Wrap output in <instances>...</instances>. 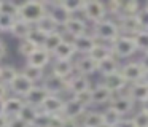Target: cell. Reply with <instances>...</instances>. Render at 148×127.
<instances>
[{"mask_svg": "<svg viewBox=\"0 0 148 127\" xmlns=\"http://www.w3.org/2000/svg\"><path fill=\"white\" fill-rule=\"evenodd\" d=\"M92 35L99 43H107L112 44L115 40H118L121 32H119V25L115 19L107 18L100 22L92 24Z\"/></svg>", "mask_w": 148, "mask_h": 127, "instance_id": "6da1fadb", "label": "cell"}, {"mask_svg": "<svg viewBox=\"0 0 148 127\" xmlns=\"http://www.w3.org/2000/svg\"><path fill=\"white\" fill-rule=\"evenodd\" d=\"M48 14V6L45 2H37V0H30V2H24L19 6V18L24 22L30 25H37L45 16Z\"/></svg>", "mask_w": 148, "mask_h": 127, "instance_id": "7a4b0ae2", "label": "cell"}, {"mask_svg": "<svg viewBox=\"0 0 148 127\" xmlns=\"http://www.w3.org/2000/svg\"><path fill=\"white\" fill-rule=\"evenodd\" d=\"M112 53L115 57L121 59H131L132 56L138 53L137 44L134 41V37H127V35H119L118 40H115L112 44Z\"/></svg>", "mask_w": 148, "mask_h": 127, "instance_id": "3957f363", "label": "cell"}, {"mask_svg": "<svg viewBox=\"0 0 148 127\" xmlns=\"http://www.w3.org/2000/svg\"><path fill=\"white\" fill-rule=\"evenodd\" d=\"M81 14L84 16V19L92 24L96 22H100L103 19L108 18V13H107V6L105 3L102 2H97V0H88L84 2V6H83V13Z\"/></svg>", "mask_w": 148, "mask_h": 127, "instance_id": "277c9868", "label": "cell"}, {"mask_svg": "<svg viewBox=\"0 0 148 127\" xmlns=\"http://www.w3.org/2000/svg\"><path fill=\"white\" fill-rule=\"evenodd\" d=\"M121 73L129 84H134V83H138L143 79L145 70L142 67L140 60H129V62L121 65Z\"/></svg>", "mask_w": 148, "mask_h": 127, "instance_id": "5b68a950", "label": "cell"}, {"mask_svg": "<svg viewBox=\"0 0 148 127\" xmlns=\"http://www.w3.org/2000/svg\"><path fill=\"white\" fill-rule=\"evenodd\" d=\"M42 86L53 95H61L62 92H69V79H64L61 76L54 75V73L46 75Z\"/></svg>", "mask_w": 148, "mask_h": 127, "instance_id": "8992f818", "label": "cell"}, {"mask_svg": "<svg viewBox=\"0 0 148 127\" xmlns=\"http://www.w3.org/2000/svg\"><path fill=\"white\" fill-rule=\"evenodd\" d=\"M62 32H64V35H69L70 40H73V38H78V37H81V35L88 33V22H86V19H83V18L73 16V18H70L64 24Z\"/></svg>", "mask_w": 148, "mask_h": 127, "instance_id": "52a82bcc", "label": "cell"}, {"mask_svg": "<svg viewBox=\"0 0 148 127\" xmlns=\"http://www.w3.org/2000/svg\"><path fill=\"white\" fill-rule=\"evenodd\" d=\"M102 83L103 86L110 89L115 95L118 94H124V91H127L126 87H129V83L126 81V78L123 76L121 70L116 73H112V75H107V76H102Z\"/></svg>", "mask_w": 148, "mask_h": 127, "instance_id": "ba28073f", "label": "cell"}, {"mask_svg": "<svg viewBox=\"0 0 148 127\" xmlns=\"http://www.w3.org/2000/svg\"><path fill=\"white\" fill-rule=\"evenodd\" d=\"M88 111V108L84 107L81 102H78L75 97H69L65 100L64 105V111H62V116L65 119H75V121H80V117L84 116V113Z\"/></svg>", "mask_w": 148, "mask_h": 127, "instance_id": "9c48e42d", "label": "cell"}, {"mask_svg": "<svg viewBox=\"0 0 148 127\" xmlns=\"http://www.w3.org/2000/svg\"><path fill=\"white\" fill-rule=\"evenodd\" d=\"M34 83L30 81L29 78H27L26 75H24L23 72H19L16 75V78L11 81V84H10V91L13 92L14 95H18V97H26L27 94H29L30 91H32V87H34Z\"/></svg>", "mask_w": 148, "mask_h": 127, "instance_id": "30bf717a", "label": "cell"}, {"mask_svg": "<svg viewBox=\"0 0 148 127\" xmlns=\"http://www.w3.org/2000/svg\"><path fill=\"white\" fill-rule=\"evenodd\" d=\"M45 3H46V2H45ZM46 6H48V14H49V18H51L61 29L64 27V24L69 21V19L73 18V16H72L70 13H69L67 10L64 8V6H62V2H51V3H46Z\"/></svg>", "mask_w": 148, "mask_h": 127, "instance_id": "8fae6325", "label": "cell"}, {"mask_svg": "<svg viewBox=\"0 0 148 127\" xmlns=\"http://www.w3.org/2000/svg\"><path fill=\"white\" fill-rule=\"evenodd\" d=\"M72 43H73V46H75L77 54H80V56H89L99 41L94 38L92 33H84L78 38H73Z\"/></svg>", "mask_w": 148, "mask_h": 127, "instance_id": "7c38bea8", "label": "cell"}, {"mask_svg": "<svg viewBox=\"0 0 148 127\" xmlns=\"http://www.w3.org/2000/svg\"><path fill=\"white\" fill-rule=\"evenodd\" d=\"M92 105H103V107H108L112 103V100L115 98V94L110 91L107 86H103L102 83L92 86Z\"/></svg>", "mask_w": 148, "mask_h": 127, "instance_id": "4fadbf2b", "label": "cell"}, {"mask_svg": "<svg viewBox=\"0 0 148 127\" xmlns=\"http://www.w3.org/2000/svg\"><path fill=\"white\" fill-rule=\"evenodd\" d=\"M51 73L61 76L64 79H70L72 76L77 73L75 70V62L73 60H59L54 59V62L51 64Z\"/></svg>", "mask_w": 148, "mask_h": 127, "instance_id": "5bb4252c", "label": "cell"}, {"mask_svg": "<svg viewBox=\"0 0 148 127\" xmlns=\"http://www.w3.org/2000/svg\"><path fill=\"white\" fill-rule=\"evenodd\" d=\"M119 25V32L121 35H127V37H135L138 32L142 30L140 24H138L135 16H121L119 19H116Z\"/></svg>", "mask_w": 148, "mask_h": 127, "instance_id": "9a60e30c", "label": "cell"}, {"mask_svg": "<svg viewBox=\"0 0 148 127\" xmlns=\"http://www.w3.org/2000/svg\"><path fill=\"white\" fill-rule=\"evenodd\" d=\"M126 94L134 100V103L143 105L145 102H148V84H147V83H143V81L129 84Z\"/></svg>", "mask_w": 148, "mask_h": 127, "instance_id": "2e32d148", "label": "cell"}, {"mask_svg": "<svg viewBox=\"0 0 148 127\" xmlns=\"http://www.w3.org/2000/svg\"><path fill=\"white\" fill-rule=\"evenodd\" d=\"M91 87H92V84H91V79L88 76L75 73L69 79V94H70V97L72 95H77V94H81L84 91H89Z\"/></svg>", "mask_w": 148, "mask_h": 127, "instance_id": "e0dca14e", "label": "cell"}, {"mask_svg": "<svg viewBox=\"0 0 148 127\" xmlns=\"http://www.w3.org/2000/svg\"><path fill=\"white\" fill-rule=\"evenodd\" d=\"M75 70H77L78 75L89 76L99 72V64L91 56H81L78 60H75Z\"/></svg>", "mask_w": 148, "mask_h": 127, "instance_id": "ac0fdd59", "label": "cell"}, {"mask_svg": "<svg viewBox=\"0 0 148 127\" xmlns=\"http://www.w3.org/2000/svg\"><path fill=\"white\" fill-rule=\"evenodd\" d=\"M134 100H132L131 97H129L127 94H118L115 95V98L112 100V103H110V107H113L116 111H118L121 116L127 117V114L131 113L132 110H134Z\"/></svg>", "mask_w": 148, "mask_h": 127, "instance_id": "d6986e66", "label": "cell"}, {"mask_svg": "<svg viewBox=\"0 0 148 127\" xmlns=\"http://www.w3.org/2000/svg\"><path fill=\"white\" fill-rule=\"evenodd\" d=\"M49 95H51V94H49L43 86L35 84L32 87V91L24 97V100H26V103H29V105H32V107H35V108H38V110H40L42 105L45 103V100L49 97Z\"/></svg>", "mask_w": 148, "mask_h": 127, "instance_id": "ffe728a7", "label": "cell"}, {"mask_svg": "<svg viewBox=\"0 0 148 127\" xmlns=\"http://www.w3.org/2000/svg\"><path fill=\"white\" fill-rule=\"evenodd\" d=\"M64 105H65V98H62L61 95H49L45 100V103L42 105L40 110L46 114H51V116H56V114H62L64 111Z\"/></svg>", "mask_w": 148, "mask_h": 127, "instance_id": "44dd1931", "label": "cell"}, {"mask_svg": "<svg viewBox=\"0 0 148 127\" xmlns=\"http://www.w3.org/2000/svg\"><path fill=\"white\" fill-rule=\"evenodd\" d=\"M51 57H53V54L48 53L45 48H38L32 56L27 57V65L38 67V68L45 70V67L48 65V64H51Z\"/></svg>", "mask_w": 148, "mask_h": 127, "instance_id": "7402d4cb", "label": "cell"}, {"mask_svg": "<svg viewBox=\"0 0 148 127\" xmlns=\"http://www.w3.org/2000/svg\"><path fill=\"white\" fill-rule=\"evenodd\" d=\"M24 105H26V100L23 97H18V95H13V97H8L5 100V116L7 117H16L21 114Z\"/></svg>", "mask_w": 148, "mask_h": 127, "instance_id": "603a6c76", "label": "cell"}, {"mask_svg": "<svg viewBox=\"0 0 148 127\" xmlns=\"http://www.w3.org/2000/svg\"><path fill=\"white\" fill-rule=\"evenodd\" d=\"M81 127H105L103 113L99 110H88L84 116L80 119Z\"/></svg>", "mask_w": 148, "mask_h": 127, "instance_id": "cb8c5ba5", "label": "cell"}, {"mask_svg": "<svg viewBox=\"0 0 148 127\" xmlns=\"http://www.w3.org/2000/svg\"><path fill=\"white\" fill-rule=\"evenodd\" d=\"M77 54L75 46L72 43V40H65L61 43V46L53 53V57L59 60H73V56Z\"/></svg>", "mask_w": 148, "mask_h": 127, "instance_id": "d4e9b609", "label": "cell"}, {"mask_svg": "<svg viewBox=\"0 0 148 127\" xmlns=\"http://www.w3.org/2000/svg\"><path fill=\"white\" fill-rule=\"evenodd\" d=\"M121 70V64H119V59L115 56H110L108 59L102 60L99 64V73L102 76H107V75H112V73H116Z\"/></svg>", "mask_w": 148, "mask_h": 127, "instance_id": "484cf974", "label": "cell"}, {"mask_svg": "<svg viewBox=\"0 0 148 127\" xmlns=\"http://www.w3.org/2000/svg\"><path fill=\"white\" fill-rule=\"evenodd\" d=\"M32 29H34V25L24 22L23 19H16L13 27H11V30H10V33L23 41V40H27V37H29V33L32 32Z\"/></svg>", "mask_w": 148, "mask_h": 127, "instance_id": "4316f807", "label": "cell"}, {"mask_svg": "<svg viewBox=\"0 0 148 127\" xmlns=\"http://www.w3.org/2000/svg\"><path fill=\"white\" fill-rule=\"evenodd\" d=\"M65 40H67V38H65L64 32H61V30L53 32V33H49L48 37H46V41H45V44H43V48H45L48 53L53 54L59 46H61L62 41H65Z\"/></svg>", "mask_w": 148, "mask_h": 127, "instance_id": "83f0119b", "label": "cell"}, {"mask_svg": "<svg viewBox=\"0 0 148 127\" xmlns=\"http://www.w3.org/2000/svg\"><path fill=\"white\" fill-rule=\"evenodd\" d=\"M89 56L92 57L97 64H100L102 60H105V59H108L110 56H113L112 46H110V44H107V43H97L96 48L92 49V53H91Z\"/></svg>", "mask_w": 148, "mask_h": 127, "instance_id": "f1b7e54d", "label": "cell"}, {"mask_svg": "<svg viewBox=\"0 0 148 127\" xmlns=\"http://www.w3.org/2000/svg\"><path fill=\"white\" fill-rule=\"evenodd\" d=\"M102 113H103V122H105V127H116L119 124V121L124 117V116H121L113 107H110V105L103 108Z\"/></svg>", "mask_w": 148, "mask_h": 127, "instance_id": "f546056e", "label": "cell"}, {"mask_svg": "<svg viewBox=\"0 0 148 127\" xmlns=\"http://www.w3.org/2000/svg\"><path fill=\"white\" fill-rule=\"evenodd\" d=\"M23 73L27 76V78L30 79V81L34 83V84H37L38 81H42L43 83V79H45V70L43 68H38V67H32V65H27L26 64V67L23 68Z\"/></svg>", "mask_w": 148, "mask_h": 127, "instance_id": "4dcf8cb0", "label": "cell"}, {"mask_svg": "<svg viewBox=\"0 0 148 127\" xmlns=\"http://www.w3.org/2000/svg\"><path fill=\"white\" fill-rule=\"evenodd\" d=\"M19 6L21 5H18L14 2H10V0H0V13L11 16L14 19L19 18Z\"/></svg>", "mask_w": 148, "mask_h": 127, "instance_id": "1f68e13d", "label": "cell"}, {"mask_svg": "<svg viewBox=\"0 0 148 127\" xmlns=\"http://www.w3.org/2000/svg\"><path fill=\"white\" fill-rule=\"evenodd\" d=\"M38 113H40L38 108H35V107H32V105L26 103V105H24V108H23V111H21V114H19V117L23 121H26V122L32 127V124L35 122L37 116H38Z\"/></svg>", "mask_w": 148, "mask_h": 127, "instance_id": "d6a6232c", "label": "cell"}, {"mask_svg": "<svg viewBox=\"0 0 148 127\" xmlns=\"http://www.w3.org/2000/svg\"><path fill=\"white\" fill-rule=\"evenodd\" d=\"M18 73H19V72H16V68H14V67H11V65L0 67V83H3V84H7L8 87H10L11 81L16 78Z\"/></svg>", "mask_w": 148, "mask_h": 127, "instance_id": "836d02e7", "label": "cell"}, {"mask_svg": "<svg viewBox=\"0 0 148 127\" xmlns=\"http://www.w3.org/2000/svg\"><path fill=\"white\" fill-rule=\"evenodd\" d=\"M46 37H48V33H45L43 30H40L38 27H35V25H34V29H32V32L29 33L27 40H30L34 44H35V46L43 48V44H45V41H46Z\"/></svg>", "mask_w": 148, "mask_h": 127, "instance_id": "e575fe53", "label": "cell"}, {"mask_svg": "<svg viewBox=\"0 0 148 127\" xmlns=\"http://www.w3.org/2000/svg\"><path fill=\"white\" fill-rule=\"evenodd\" d=\"M35 27H38L40 30H43L45 33H48V35H49V33H53V32H58L59 29H61L54 21H53L51 18H49V14H46L45 18H43L42 21H40L38 24L35 25Z\"/></svg>", "mask_w": 148, "mask_h": 127, "instance_id": "d590c367", "label": "cell"}, {"mask_svg": "<svg viewBox=\"0 0 148 127\" xmlns=\"http://www.w3.org/2000/svg\"><path fill=\"white\" fill-rule=\"evenodd\" d=\"M62 6H64L72 16H77V13H83L84 2L83 0H62Z\"/></svg>", "mask_w": 148, "mask_h": 127, "instance_id": "8d00e7d4", "label": "cell"}, {"mask_svg": "<svg viewBox=\"0 0 148 127\" xmlns=\"http://www.w3.org/2000/svg\"><path fill=\"white\" fill-rule=\"evenodd\" d=\"M38 49V46H35V44L32 43L30 40H23L19 41V46H18V53L21 54V56H24L27 59V57H30L35 51Z\"/></svg>", "mask_w": 148, "mask_h": 127, "instance_id": "74e56055", "label": "cell"}, {"mask_svg": "<svg viewBox=\"0 0 148 127\" xmlns=\"http://www.w3.org/2000/svg\"><path fill=\"white\" fill-rule=\"evenodd\" d=\"M134 41L137 44V49L140 53H148V30H140L134 37Z\"/></svg>", "mask_w": 148, "mask_h": 127, "instance_id": "f35d334b", "label": "cell"}, {"mask_svg": "<svg viewBox=\"0 0 148 127\" xmlns=\"http://www.w3.org/2000/svg\"><path fill=\"white\" fill-rule=\"evenodd\" d=\"M131 117L134 119V122L137 127H148V111H145L143 108L135 111Z\"/></svg>", "mask_w": 148, "mask_h": 127, "instance_id": "ab89813d", "label": "cell"}, {"mask_svg": "<svg viewBox=\"0 0 148 127\" xmlns=\"http://www.w3.org/2000/svg\"><path fill=\"white\" fill-rule=\"evenodd\" d=\"M51 117H53L51 114H46L40 110V113H38V116H37L35 122L32 124V127H49L51 126Z\"/></svg>", "mask_w": 148, "mask_h": 127, "instance_id": "60d3db41", "label": "cell"}, {"mask_svg": "<svg viewBox=\"0 0 148 127\" xmlns=\"http://www.w3.org/2000/svg\"><path fill=\"white\" fill-rule=\"evenodd\" d=\"M91 89H92V87H91ZM91 89H89V91L81 92V94L72 95V97H75L78 102H81L86 108H89V107H92V91H91Z\"/></svg>", "mask_w": 148, "mask_h": 127, "instance_id": "b9f144b4", "label": "cell"}, {"mask_svg": "<svg viewBox=\"0 0 148 127\" xmlns=\"http://www.w3.org/2000/svg\"><path fill=\"white\" fill-rule=\"evenodd\" d=\"M14 21H16L14 18L0 13V32H10L11 27H13V24H14Z\"/></svg>", "mask_w": 148, "mask_h": 127, "instance_id": "7bdbcfd3", "label": "cell"}, {"mask_svg": "<svg viewBox=\"0 0 148 127\" xmlns=\"http://www.w3.org/2000/svg\"><path fill=\"white\" fill-rule=\"evenodd\" d=\"M135 18H137L138 24H140L142 30H148V10L145 6H142L140 11L135 14Z\"/></svg>", "mask_w": 148, "mask_h": 127, "instance_id": "ee69618b", "label": "cell"}, {"mask_svg": "<svg viewBox=\"0 0 148 127\" xmlns=\"http://www.w3.org/2000/svg\"><path fill=\"white\" fill-rule=\"evenodd\" d=\"M8 127H30V126L26 122V121L21 119L19 116H16V117H10V121H8Z\"/></svg>", "mask_w": 148, "mask_h": 127, "instance_id": "f6af8a7d", "label": "cell"}, {"mask_svg": "<svg viewBox=\"0 0 148 127\" xmlns=\"http://www.w3.org/2000/svg\"><path fill=\"white\" fill-rule=\"evenodd\" d=\"M116 127H137L135 126V122H134V119H132V117H123L121 121H119V124Z\"/></svg>", "mask_w": 148, "mask_h": 127, "instance_id": "bcb514c9", "label": "cell"}, {"mask_svg": "<svg viewBox=\"0 0 148 127\" xmlns=\"http://www.w3.org/2000/svg\"><path fill=\"white\" fill-rule=\"evenodd\" d=\"M8 91H10V87L7 84H3V83H0V98L2 100H7L8 98Z\"/></svg>", "mask_w": 148, "mask_h": 127, "instance_id": "7dc6e473", "label": "cell"}, {"mask_svg": "<svg viewBox=\"0 0 148 127\" xmlns=\"http://www.w3.org/2000/svg\"><path fill=\"white\" fill-rule=\"evenodd\" d=\"M62 127H81V122L80 121H75V119H65Z\"/></svg>", "mask_w": 148, "mask_h": 127, "instance_id": "c3c4849f", "label": "cell"}, {"mask_svg": "<svg viewBox=\"0 0 148 127\" xmlns=\"http://www.w3.org/2000/svg\"><path fill=\"white\" fill-rule=\"evenodd\" d=\"M140 64H142V67H143L145 72H148V53L142 54V57H140Z\"/></svg>", "mask_w": 148, "mask_h": 127, "instance_id": "681fc988", "label": "cell"}, {"mask_svg": "<svg viewBox=\"0 0 148 127\" xmlns=\"http://www.w3.org/2000/svg\"><path fill=\"white\" fill-rule=\"evenodd\" d=\"M8 121H10V117H7L5 114H0V127H8Z\"/></svg>", "mask_w": 148, "mask_h": 127, "instance_id": "f907efd6", "label": "cell"}, {"mask_svg": "<svg viewBox=\"0 0 148 127\" xmlns=\"http://www.w3.org/2000/svg\"><path fill=\"white\" fill-rule=\"evenodd\" d=\"M5 54H7V44H5L3 41L0 40V59H2Z\"/></svg>", "mask_w": 148, "mask_h": 127, "instance_id": "816d5d0a", "label": "cell"}, {"mask_svg": "<svg viewBox=\"0 0 148 127\" xmlns=\"http://www.w3.org/2000/svg\"><path fill=\"white\" fill-rule=\"evenodd\" d=\"M0 114H5V100L0 98Z\"/></svg>", "mask_w": 148, "mask_h": 127, "instance_id": "f5cc1de1", "label": "cell"}, {"mask_svg": "<svg viewBox=\"0 0 148 127\" xmlns=\"http://www.w3.org/2000/svg\"><path fill=\"white\" fill-rule=\"evenodd\" d=\"M143 83H147L148 84V72H145V75H143V79H142Z\"/></svg>", "mask_w": 148, "mask_h": 127, "instance_id": "db71d44e", "label": "cell"}, {"mask_svg": "<svg viewBox=\"0 0 148 127\" xmlns=\"http://www.w3.org/2000/svg\"><path fill=\"white\" fill-rule=\"evenodd\" d=\"M142 108H143V110H145V111H148V102H145V103H143V105H142Z\"/></svg>", "mask_w": 148, "mask_h": 127, "instance_id": "11a10c76", "label": "cell"}, {"mask_svg": "<svg viewBox=\"0 0 148 127\" xmlns=\"http://www.w3.org/2000/svg\"><path fill=\"white\" fill-rule=\"evenodd\" d=\"M143 6H145V8H147V10H148V2H147V3H145V5H143Z\"/></svg>", "mask_w": 148, "mask_h": 127, "instance_id": "9f6ffc18", "label": "cell"}]
</instances>
